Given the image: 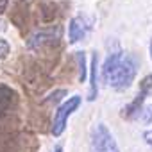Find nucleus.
Instances as JSON below:
<instances>
[{"label": "nucleus", "mask_w": 152, "mask_h": 152, "mask_svg": "<svg viewBox=\"0 0 152 152\" xmlns=\"http://www.w3.org/2000/svg\"><path fill=\"white\" fill-rule=\"evenodd\" d=\"M140 61L134 54H127L120 48L107 54L104 64H102V81L118 91H124L131 88V84L136 79Z\"/></svg>", "instance_id": "f257e3e1"}, {"label": "nucleus", "mask_w": 152, "mask_h": 152, "mask_svg": "<svg viewBox=\"0 0 152 152\" xmlns=\"http://www.w3.org/2000/svg\"><path fill=\"white\" fill-rule=\"evenodd\" d=\"M63 39V27L61 25H50L34 31L27 38V48L31 52H50L54 50Z\"/></svg>", "instance_id": "f03ea898"}, {"label": "nucleus", "mask_w": 152, "mask_h": 152, "mask_svg": "<svg viewBox=\"0 0 152 152\" xmlns=\"http://www.w3.org/2000/svg\"><path fill=\"white\" fill-rule=\"evenodd\" d=\"M83 104V97L81 95H73V97H68L61 106H57L56 113H54V120H52V127H50V132L59 138L64 129H66V124H68V118L77 111Z\"/></svg>", "instance_id": "7ed1b4c3"}, {"label": "nucleus", "mask_w": 152, "mask_h": 152, "mask_svg": "<svg viewBox=\"0 0 152 152\" xmlns=\"http://www.w3.org/2000/svg\"><path fill=\"white\" fill-rule=\"evenodd\" d=\"M90 152H120L118 143L106 124L99 122L90 132Z\"/></svg>", "instance_id": "20e7f679"}, {"label": "nucleus", "mask_w": 152, "mask_h": 152, "mask_svg": "<svg viewBox=\"0 0 152 152\" xmlns=\"http://www.w3.org/2000/svg\"><path fill=\"white\" fill-rule=\"evenodd\" d=\"M152 90V73L145 75V77L140 81V90L136 93V97L122 109V118H127V120H132L136 116L141 115V109H143V102L147 99V95L150 93Z\"/></svg>", "instance_id": "39448f33"}, {"label": "nucleus", "mask_w": 152, "mask_h": 152, "mask_svg": "<svg viewBox=\"0 0 152 152\" xmlns=\"http://www.w3.org/2000/svg\"><path fill=\"white\" fill-rule=\"evenodd\" d=\"M91 23L88 18L84 16H73L68 22V43H79L81 39L86 38V34L90 32Z\"/></svg>", "instance_id": "423d86ee"}, {"label": "nucleus", "mask_w": 152, "mask_h": 152, "mask_svg": "<svg viewBox=\"0 0 152 152\" xmlns=\"http://www.w3.org/2000/svg\"><path fill=\"white\" fill-rule=\"evenodd\" d=\"M16 104H18V93L7 84H0V120L9 116L16 107Z\"/></svg>", "instance_id": "0eeeda50"}, {"label": "nucleus", "mask_w": 152, "mask_h": 152, "mask_svg": "<svg viewBox=\"0 0 152 152\" xmlns=\"http://www.w3.org/2000/svg\"><path fill=\"white\" fill-rule=\"evenodd\" d=\"M97 68H99V56H97V52H93L91 66H90V72H91V75H90V93H88L90 102H93L99 97V70Z\"/></svg>", "instance_id": "6e6552de"}, {"label": "nucleus", "mask_w": 152, "mask_h": 152, "mask_svg": "<svg viewBox=\"0 0 152 152\" xmlns=\"http://www.w3.org/2000/svg\"><path fill=\"white\" fill-rule=\"evenodd\" d=\"M57 9H59L57 4L50 2V0H43V2L39 4V7H38V15H39L41 23H52L57 18V15H59Z\"/></svg>", "instance_id": "1a4fd4ad"}, {"label": "nucleus", "mask_w": 152, "mask_h": 152, "mask_svg": "<svg viewBox=\"0 0 152 152\" xmlns=\"http://www.w3.org/2000/svg\"><path fill=\"white\" fill-rule=\"evenodd\" d=\"M11 22L16 27H25L27 25V6H23V2H16V6L13 7Z\"/></svg>", "instance_id": "9d476101"}, {"label": "nucleus", "mask_w": 152, "mask_h": 152, "mask_svg": "<svg viewBox=\"0 0 152 152\" xmlns=\"http://www.w3.org/2000/svg\"><path fill=\"white\" fill-rule=\"evenodd\" d=\"M73 59H75V64H77V79H79V83H84V81H86V73H88L84 52H83V50L73 52Z\"/></svg>", "instance_id": "9b49d317"}, {"label": "nucleus", "mask_w": 152, "mask_h": 152, "mask_svg": "<svg viewBox=\"0 0 152 152\" xmlns=\"http://www.w3.org/2000/svg\"><path fill=\"white\" fill-rule=\"evenodd\" d=\"M64 95H66V90H56L54 93H50V95L43 100V104H57V102H61V100L64 99Z\"/></svg>", "instance_id": "f8f14e48"}, {"label": "nucleus", "mask_w": 152, "mask_h": 152, "mask_svg": "<svg viewBox=\"0 0 152 152\" xmlns=\"http://www.w3.org/2000/svg\"><path fill=\"white\" fill-rule=\"evenodd\" d=\"M141 122L143 124H150L152 122V104H147V106H143V109H141Z\"/></svg>", "instance_id": "ddd939ff"}, {"label": "nucleus", "mask_w": 152, "mask_h": 152, "mask_svg": "<svg viewBox=\"0 0 152 152\" xmlns=\"http://www.w3.org/2000/svg\"><path fill=\"white\" fill-rule=\"evenodd\" d=\"M9 52H11V45L7 43V39L0 38V61L6 59V57L9 56Z\"/></svg>", "instance_id": "4468645a"}, {"label": "nucleus", "mask_w": 152, "mask_h": 152, "mask_svg": "<svg viewBox=\"0 0 152 152\" xmlns=\"http://www.w3.org/2000/svg\"><path fill=\"white\" fill-rule=\"evenodd\" d=\"M143 140H145V143H147V145H150V147H152V129H148V131H145V132H143Z\"/></svg>", "instance_id": "2eb2a0df"}, {"label": "nucleus", "mask_w": 152, "mask_h": 152, "mask_svg": "<svg viewBox=\"0 0 152 152\" xmlns=\"http://www.w3.org/2000/svg\"><path fill=\"white\" fill-rule=\"evenodd\" d=\"M7 6H9V0H0V15H4L7 11Z\"/></svg>", "instance_id": "dca6fc26"}, {"label": "nucleus", "mask_w": 152, "mask_h": 152, "mask_svg": "<svg viewBox=\"0 0 152 152\" xmlns=\"http://www.w3.org/2000/svg\"><path fill=\"white\" fill-rule=\"evenodd\" d=\"M52 152H63V145L59 143V145H56L54 148H52Z\"/></svg>", "instance_id": "f3484780"}, {"label": "nucleus", "mask_w": 152, "mask_h": 152, "mask_svg": "<svg viewBox=\"0 0 152 152\" xmlns=\"http://www.w3.org/2000/svg\"><path fill=\"white\" fill-rule=\"evenodd\" d=\"M148 54H150V59H152V39H150V45H148Z\"/></svg>", "instance_id": "a211bd4d"}, {"label": "nucleus", "mask_w": 152, "mask_h": 152, "mask_svg": "<svg viewBox=\"0 0 152 152\" xmlns=\"http://www.w3.org/2000/svg\"><path fill=\"white\" fill-rule=\"evenodd\" d=\"M18 2H23V4H25V2H27V0H18Z\"/></svg>", "instance_id": "6ab92c4d"}]
</instances>
